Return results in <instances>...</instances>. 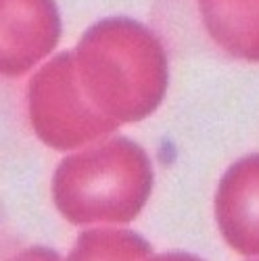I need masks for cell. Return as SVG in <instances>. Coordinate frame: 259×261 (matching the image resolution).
I'll list each match as a JSON object with an SVG mask.
<instances>
[{
    "label": "cell",
    "mask_w": 259,
    "mask_h": 261,
    "mask_svg": "<svg viewBox=\"0 0 259 261\" xmlns=\"http://www.w3.org/2000/svg\"><path fill=\"white\" fill-rule=\"evenodd\" d=\"M73 53L86 96L115 121H142L165 98L167 55L140 21L102 19L84 32Z\"/></svg>",
    "instance_id": "cell-1"
},
{
    "label": "cell",
    "mask_w": 259,
    "mask_h": 261,
    "mask_svg": "<svg viewBox=\"0 0 259 261\" xmlns=\"http://www.w3.org/2000/svg\"><path fill=\"white\" fill-rule=\"evenodd\" d=\"M155 184L144 148L125 136L100 140L65 157L53 176V201L73 226L130 224Z\"/></svg>",
    "instance_id": "cell-2"
},
{
    "label": "cell",
    "mask_w": 259,
    "mask_h": 261,
    "mask_svg": "<svg viewBox=\"0 0 259 261\" xmlns=\"http://www.w3.org/2000/svg\"><path fill=\"white\" fill-rule=\"evenodd\" d=\"M28 113L36 136L55 150H73L115 132L119 121L86 96L75 53L63 50L32 75Z\"/></svg>",
    "instance_id": "cell-3"
},
{
    "label": "cell",
    "mask_w": 259,
    "mask_h": 261,
    "mask_svg": "<svg viewBox=\"0 0 259 261\" xmlns=\"http://www.w3.org/2000/svg\"><path fill=\"white\" fill-rule=\"evenodd\" d=\"M3 11V73L21 77L48 57L61 38L55 0H0Z\"/></svg>",
    "instance_id": "cell-4"
},
{
    "label": "cell",
    "mask_w": 259,
    "mask_h": 261,
    "mask_svg": "<svg viewBox=\"0 0 259 261\" xmlns=\"http://www.w3.org/2000/svg\"><path fill=\"white\" fill-rule=\"evenodd\" d=\"M215 222L230 249L259 257V153L232 163L215 192Z\"/></svg>",
    "instance_id": "cell-5"
},
{
    "label": "cell",
    "mask_w": 259,
    "mask_h": 261,
    "mask_svg": "<svg viewBox=\"0 0 259 261\" xmlns=\"http://www.w3.org/2000/svg\"><path fill=\"white\" fill-rule=\"evenodd\" d=\"M199 13L224 53L259 63V0H199Z\"/></svg>",
    "instance_id": "cell-6"
},
{
    "label": "cell",
    "mask_w": 259,
    "mask_h": 261,
    "mask_svg": "<svg viewBox=\"0 0 259 261\" xmlns=\"http://www.w3.org/2000/svg\"><path fill=\"white\" fill-rule=\"evenodd\" d=\"M153 249L130 230H88L80 234L69 259H146Z\"/></svg>",
    "instance_id": "cell-7"
}]
</instances>
